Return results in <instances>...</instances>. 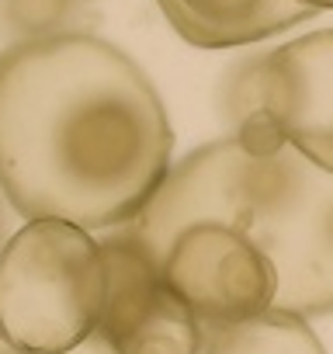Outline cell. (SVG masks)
I'll list each match as a JSON object with an SVG mask.
<instances>
[{
  "label": "cell",
  "instance_id": "cell-10",
  "mask_svg": "<svg viewBox=\"0 0 333 354\" xmlns=\"http://www.w3.org/2000/svg\"><path fill=\"white\" fill-rule=\"evenodd\" d=\"M66 354H122V351H118V347H115L101 330H94L87 340H80V344H77V347H70Z\"/></svg>",
  "mask_w": 333,
  "mask_h": 354
},
{
  "label": "cell",
  "instance_id": "cell-1",
  "mask_svg": "<svg viewBox=\"0 0 333 354\" xmlns=\"http://www.w3.org/2000/svg\"><path fill=\"white\" fill-rule=\"evenodd\" d=\"M171 153L166 108L118 46L59 32L0 49V192L25 223L132 226Z\"/></svg>",
  "mask_w": 333,
  "mask_h": 354
},
{
  "label": "cell",
  "instance_id": "cell-11",
  "mask_svg": "<svg viewBox=\"0 0 333 354\" xmlns=\"http://www.w3.org/2000/svg\"><path fill=\"white\" fill-rule=\"evenodd\" d=\"M305 8H316V11H333V0H302Z\"/></svg>",
  "mask_w": 333,
  "mask_h": 354
},
{
  "label": "cell",
  "instance_id": "cell-2",
  "mask_svg": "<svg viewBox=\"0 0 333 354\" xmlns=\"http://www.w3.org/2000/svg\"><path fill=\"white\" fill-rule=\"evenodd\" d=\"M240 230L274 274V309L333 313V170L292 142L254 153L236 132L184 156L129 226L156 261L184 226Z\"/></svg>",
  "mask_w": 333,
  "mask_h": 354
},
{
  "label": "cell",
  "instance_id": "cell-4",
  "mask_svg": "<svg viewBox=\"0 0 333 354\" xmlns=\"http://www.w3.org/2000/svg\"><path fill=\"white\" fill-rule=\"evenodd\" d=\"M229 108L233 118L267 111L298 153L333 170V28L243 63L229 87Z\"/></svg>",
  "mask_w": 333,
  "mask_h": 354
},
{
  "label": "cell",
  "instance_id": "cell-8",
  "mask_svg": "<svg viewBox=\"0 0 333 354\" xmlns=\"http://www.w3.org/2000/svg\"><path fill=\"white\" fill-rule=\"evenodd\" d=\"M205 354H326L305 316L288 309H267L254 319L222 326L212 333Z\"/></svg>",
  "mask_w": 333,
  "mask_h": 354
},
{
  "label": "cell",
  "instance_id": "cell-3",
  "mask_svg": "<svg viewBox=\"0 0 333 354\" xmlns=\"http://www.w3.org/2000/svg\"><path fill=\"white\" fill-rule=\"evenodd\" d=\"M108 264L91 230L32 219L0 250V340L15 354H66L104 316Z\"/></svg>",
  "mask_w": 333,
  "mask_h": 354
},
{
  "label": "cell",
  "instance_id": "cell-6",
  "mask_svg": "<svg viewBox=\"0 0 333 354\" xmlns=\"http://www.w3.org/2000/svg\"><path fill=\"white\" fill-rule=\"evenodd\" d=\"M101 250L108 264V302L97 330L122 354H198L205 344L202 319L171 292L160 264L132 230L111 233Z\"/></svg>",
  "mask_w": 333,
  "mask_h": 354
},
{
  "label": "cell",
  "instance_id": "cell-9",
  "mask_svg": "<svg viewBox=\"0 0 333 354\" xmlns=\"http://www.w3.org/2000/svg\"><path fill=\"white\" fill-rule=\"evenodd\" d=\"M73 11V0H0V25L18 42L59 35Z\"/></svg>",
  "mask_w": 333,
  "mask_h": 354
},
{
  "label": "cell",
  "instance_id": "cell-12",
  "mask_svg": "<svg viewBox=\"0 0 333 354\" xmlns=\"http://www.w3.org/2000/svg\"><path fill=\"white\" fill-rule=\"evenodd\" d=\"M4 233H8V216H4V205H0V250H4Z\"/></svg>",
  "mask_w": 333,
  "mask_h": 354
},
{
  "label": "cell",
  "instance_id": "cell-5",
  "mask_svg": "<svg viewBox=\"0 0 333 354\" xmlns=\"http://www.w3.org/2000/svg\"><path fill=\"white\" fill-rule=\"evenodd\" d=\"M156 264L202 326L222 330L274 309V274L260 250L233 226H184L163 247Z\"/></svg>",
  "mask_w": 333,
  "mask_h": 354
},
{
  "label": "cell",
  "instance_id": "cell-7",
  "mask_svg": "<svg viewBox=\"0 0 333 354\" xmlns=\"http://www.w3.org/2000/svg\"><path fill=\"white\" fill-rule=\"evenodd\" d=\"M156 4L166 25L198 49L264 42L319 15L302 0H156Z\"/></svg>",
  "mask_w": 333,
  "mask_h": 354
}]
</instances>
